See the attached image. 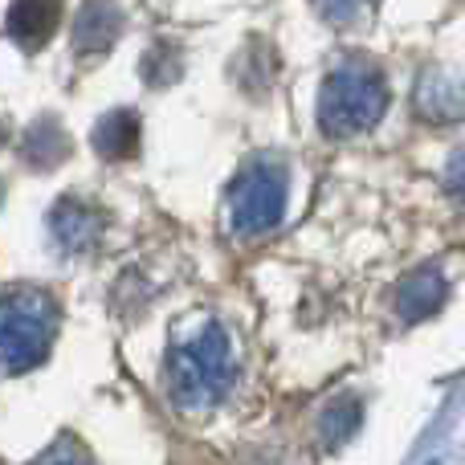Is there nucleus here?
<instances>
[{"label": "nucleus", "mask_w": 465, "mask_h": 465, "mask_svg": "<svg viewBox=\"0 0 465 465\" xmlns=\"http://www.w3.org/2000/svg\"><path fill=\"white\" fill-rule=\"evenodd\" d=\"M355 429H360V404L355 401H335L319 417V433H322V441L327 445H343Z\"/></svg>", "instance_id": "12"}, {"label": "nucleus", "mask_w": 465, "mask_h": 465, "mask_svg": "<svg viewBox=\"0 0 465 465\" xmlns=\"http://www.w3.org/2000/svg\"><path fill=\"white\" fill-rule=\"evenodd\" d=\"M412 106L429 123H458L465 119V78L453 70H429L412 90Z\"/></svg>", "instance_id": "5"}, {"label": "nucleus", "mask_w": 465, "mask_h": 465, "mask_svg": "<svg viewBox=\"0 0 465 465\" xmlns=\"http://www.w3.org/2000/svg\"><path fill=\"white\" fill-rule=\"evenodd\" d=\"M445 298H450L445 273L441 270H417L401 282V290H396V311H401V319L420 322V319H433V314L445 306Z\"/></svg>", "instance_id": "7"}, {"label": "nucleus", "mask_w": 465, "mask_h": 465, "mask_svg": "<svg viewBox=\"0 0 465 465\" xmlns=\"http://www.w3.org/2000/svg\"><path fill=\"white\" fill-rule=\"evenodd\" d=\"M57 339V302L45 290H8L0 294V371L21 376L45 363Z\"/></svg>", "instance_id": "2"}, {"label": "nucleus", "mask_w": 465, "mask_h": 465, "mask_svg": "<svg viewBox=\"0 0 465 465\" xmlns=\"http://www.w3.org/2000/svg\"><path fill=\"white\" fill-rule=\"evenodd\" d=\"M388 111V86L376 70L343 65L322 82L319 94V127L331 139H351L371 131Z\"/></svg>", "instance_id": "3"}, {"label": "nucleus", "mask_w": 465, "mask_h": 465, "mask_svg": "<svg viewBox=\"0 0 465 465\" xmlns=\"http://www.w3.org/2000/svg\"><path fill=\"white\" fill-rule=\"evenodd\" d=\"M49 229H54V241L65 253H86L103 237V217L82 201H62L49 213Z\"/></svg>", "instance_id": "6"}, {"label": "nucleus", "mask_w": 465, "mask_h": 465, "mask_svg": "<svg viewBox=\"0 0 465 465\" xmlns=\"http://www.w3.org/2000/svg\"><path fill=\"white\" fill-rule=\"evenodd\" d=\"M168 384L180 409H213L229 396V388L237 384V360L217 322L201 327L168 355Z\"/></svg>", "instance_id": "1"}, {"label": "nucleus", "mask_w": 465, "mask_h": 465, "mask_svg": "<svg viewBox=\"0 0 465 465\" xmlns=\"http://www.w3.org/2000/svg\"><path fill=\"white\" fill-rule=\"evenodd\" d=\"M143 74H147V82H152V86H155V82H172L180 74V54L172 49L168 62H160V57H155V49H152V54H147V62H143Z\"/></svg>", "instance_id": "14"}, {"label": "nucleus", "mask_w": 465, "mask_h": 465, "mask_svg": "<svg viewBox=\"0 0 465 465\" xmlns=\"http://www.w3.org/2000/svg\"><path fill=\"white\" fill-rule=\"evenodd\" d=\"M286 213V176L270 163H253L229 188V221L237 232L257 237L270 232Z\"/></svg>", "instance_id": "4"}, {"label": "nucleus", "mask_w": 465, "mask_h": 465, "mask_svg": "<svg viewBox=\"0 0 465 465\" xmlns=\"http://www.w3.org/2000/svg\"><path fill=\"white\" fill-rule=\"evenodd\" d=\"M21 152H25V160H29L33 168H57V163L70 155V135L57 127V119H41V123H33L29 127Z\"/></svg>", "instance_id": "11"}, {"label": "nucleus", "mask_w": 465, "mask_h": 465, "mask_svg": "<svg viewBox=\"0 0 465 465\" xmlns=\"http://www.w3.org/2000/svg\"><path fill=\"white\" fill-rule=\"evenodd\" d=\"M62 0H13L8 8V37L21 49H41L57 29Z\"/></svg>", "instance_id": "8"}, {"label": "nucleus", "mask_w": 465, "mask_h": 465, "mask_svg": "<svg viewBox=\"0 0 465 465\" xmlns=\"http://www.w3.org/2000/svg\"><path fill=\"white\" fill-rule=\"evenodd\" d=\"M94 152L103 160H131L139 152V114L135 111H111L94 127Z\"/></svg>", "instance_id": "10"}, {"label": "nucleus", "mask_w": 465, "mask_h": 465, "mask_svg": "<svg viewBox=\"0 0 465 465\" xmlns=\"http://www.w3.org/2000/svg\"><path fill=\"white\" fill-rule=\"evenodd\" d=\"M314 5L322 8V16H327V21L347 25V21H355V16L363 13V5H368V0H314Z\"/></svg>", "instance_id": "15"}, {"label": "nucleus", "mask_w": 465, "mask_h": 465, "mask_svg": "<svg viewBox=\"0 0 465 465\" xmlns=\"http://www.w3.org/2000/svg\"><path fill=\"white\" fill-rule=\"evenodd\" d=\"M29 465H90V461H86V453H82L74 441H54L45 453H37Z\"/></svg>", "instance_id": "13"}, {"label": "nucleus", "mask_w": 465, "mask_h": 465, "mask_svg": "<svg viewBox=\"0 0 465 465\" xmlns=\"http://www.w3.org/2000/svg\"><path fill=\"white\" fill-rule=\"evenodd\" d=\"M123 33V13L111 0H86L74 21V45L82 54H98V49H111L114 37Z\"/></svg>", "instance_id": "9"}, {"label": "nucleus", "mask_w": 465, "mask_h": 465, "mask_svg": "<svg viewBox=\"0 0 465 465\" xmlns=\"http://www.w3.org/2000/svg\"><path fill=\"white\" fill-rule=\"evenodd\" d=\"M0 139H5V131H0Z\"/></svg>", "instance_id": "17"}, {"label": "nucleus", "mask_w": 465, "mask_h": 465, "mask_svg": "<svg viewBox=\"0 0 465 465\" xmlns=\"http://www.w3.org/2000/svg\"><path fill=\"white\" fill-rule=\"evenodd\" d=\"M445 188H450V196L458 204H465V147H458L450 160V168H445Z\"/></svg>", "instance_id": "16"}]
</instances>
